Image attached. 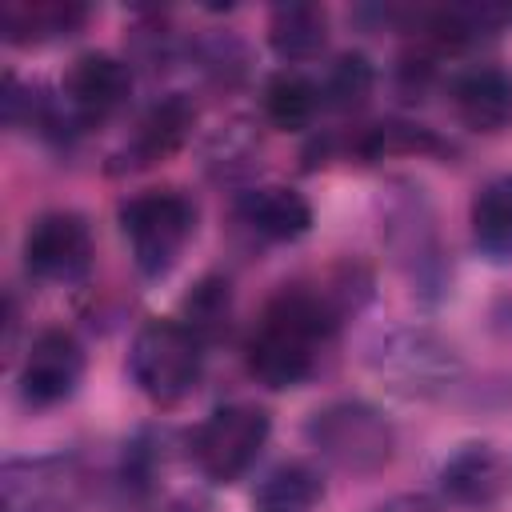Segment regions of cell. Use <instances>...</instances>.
Listing matches in <instances>:
<instances>
[{
	"instance_id": "6",
	"label": "cell",
	"mask_w": 512,
	"mask_h": 512,
	"mask_svg": "<svg viewBox=\"0 0 512 512\" xmlns=\"http://www.w3.org/2000/svg\"><path fill=\"white\" fill-rule=\"evenodd\" d=\"M308 444L340 472L372 476L396 452V432L388 416L368 400H332L316 408L304 424Z\"/></svg>"
},
{
	"instance_id": "4",
	"label": "cell",
	"mask_w": 512,
	"mask_h": 512,
	"mask_svg": "<svg viewBox=\"0 0 512 512\" xmlns=\"http://www.w3.org/2000/svg\"><path fill=\"white\" fill-rule=\"evenodd\" d=\"M204 348L208 344L180 316H152L132 336V352H128L132 384L152 404H176L200 384Z\"/></svg>"
},
{
	"instance_id": "24",
	"label": "cell",
	"mask_w": 512,
	"mask_h": 512,
	"mask_svg": "<svg viewBox=\"0 0 512 512\" xmlns=\"http://www.w3.org/2000/svg\"><path fill=\"white\" fill-rule=\"evenodd\" d=\"M256 152H260V144L244 132V124H228V128L216 136V144H212L208 160L224 164L228 172H240V168H248V160H252Z\"/></svg>"
},
{
	"instance_id": "2",
	"label": "cell",
	"mask_w": 512,
	"mask_h": 512,
	"mask_svg": "<svg viewBox=\"0 0 512 512\" xmlns=\"http://www.w3.org/2000/svg\"><path fill=\"white\" fill-rule=\"evenodd\" d=\"M380 236H384L392 260H396V268L412 284V292H420L424 300L444 296V288H448V252L440 244L436 212H432L424 188H416L412 180H400L384 196Z\"/></svg>"
},
{
	"instance_id": "15",
	"label": "cell",
	"mask_w": 512,
	"mask_h": 512,
	"mask_svg": "<svg viewBox=\"0 0 512 512\" xmlns=\"http://www.w3.org/2000/svg\"><path fill=\"white\" fill-rule=\"evenodd\" d=\"M192 124H196V108H192L184 96H168V100L152 104V108L144 112V120L136 124L132 140L124 144L116 168H148V164L168 160L172 152L184 148Z\"/></svg>"
},
{
	"instance_id": "11",
	"label": "cell",
	"mask_w": 512,
	"mask_h": 512,
	"mask_svg": "<svg viewBox=\"0 0 512 512\" xmlns=\"http://www.w3.org/2000/svg\"><path fill=\"white\" fill-rule=\"evenodd\" d=\"M84 380V344L68 328H44L32 336L20 360V396L32 408L64 404Z\"/></svg>"
},
{
	"instance_id": "5",
	"label": "cell",
	"mask_w": 512,
	"mask_h": 512,
	"mask_svg": "<svg viewBox=\"0 0 512 512\" xmlns=\"http://www.w3.org/2000/svg\"><path fill=\"white\" fill-rule=\"evenodd\" d=\"M120 232L140 276H168L196 236V204L180 188H144L120 204Z\"/></svg>"
},
{
	"instance_id": "21",
	"label": "cell",
	"mask_w": 512,
	"mask_h": 512,
	"mask_svg": "<svg viewBox=\"0 0 512 512\" xmlns=\"http://www.w3.org/2000/svg\"><path fill=\"white\" fill-rule=\"evenodd\" d=\"M260 104H264L268 124H276L284 132H300L316 120V112L324 108V96L312 76H304L296 68H280L276 76H268Z\"/></svg>"
},
{
	"instance_id": "20",
	"label": "cell",
	"mask_w": 512,
	"mask_h": 512,
	"mask_svg": "<svg viewBox=\"0 0 512 512\" xmlns=\"http://www.w3.org/2000/svg\"><path fill=\"white\" fill-rule=\"evenodd\" d=\"M360 160H388V156H448V140H440L432 128L412 124V120H380L356 132L348 144Z\"/></svg>"
},
{
	"instance_id": "26",
	"label": "cell",
	"mask_w": 512,
	"mask_h": 512,
	"mask_svg": "<svg viewBox=\"0 0 512 512\" xmlns=\"http://www.w3.org/2000/svg\"><path fill=\"white\" fill-rule=\"evenodd\" d=\"M164 512H204V504H196V500H176V504L164 508Z\"/></svg>"
},
{
	"instance_id": "17",
	"label": "cell",
	"mask_w": 512,
	"mask_h": 512,
	"mask_svg": "<svg viewBox=\"0 0 512 512\" xmlns=\"http://www.w3.org/2000/svg\"><path fill=\"white\" fill-rule=\"evenodd\" d=\"M472 244L484 260L508 264L512 260V172L484 180L468 204Z\"/></svg>"
},
{
	"instance_id": "18",
	"label": "cell",
	"mask_w": 512,
	"mask_h": 512,
	"mask_svg": "<svg viewBox=\"0 0 512 512\" xmlns=\"http://www.w3.org/2000/svg\"><path fill=\"white\" fill-rule=\"evenodd\" d=\"M268 44L280 60H312L328 44V12L320 4H276L268 16Z\"/></svg>"
},
{
	"instance_id": "23",
	"label": "cell",
	"mask_w": 512,
	"mask_h": 512,
	"mask_svg": "<svg viewBox=\"0 0 512 512\" xmlns=\"http://www.w3.org/2000/svg\"><path fill=\"white\" fill-rule=\"evenodd\" d=\"M372 84H376V68L364 52H340L332 64H328V76L320 84V96L328 108L336 112H356L368 104L372 96Z\"/></svg>"
},
{
	"instance_id": "14",
	"label": "cell",
	"mask_w": 512,
	"mask_h": 512,
	"mask_svg": "<svg viewBox=\"0 0 512 512\" xmlns=\"http://www.w3.org/2000/svg\"><path fill=\"white\" fill-rule=\"evenodd\" d=\"M232 208L244 228H252L264 240H276V244L300 240L312 228V204L288 184H252L236 196Z\"/></svg>"
},
{
	"instance_id": "9",
	"label": "cell",
	"mask_w": 512,
	"mask_h": 512,
	"mask_svg": "<svg viewBox=\"0 0 512 512\" xmlns=\"http://www.w3.org/2000/svg\"><path fill=\"white\" fill-rule=\"evenodd\" d=\"M24 268L48 284H72L92 268V228L80 212H40L24 232Z\"/></svg>"
},
{
	"instance_id": "1",
	"label": "cell",
	"mask_w": 512,
	"mask_h": 512,
	"mask_svg": "<svg viewBox=\"0 0 512 512\" xmlns=\"http://www.w3.org/2000/svg\"><path fill=\"white\" fill-rule=\"evenodd\" d=\"M368 272L360 264H332L312 280L284 284L248 332L244 364L264 388H296L316 372L320 348L340 332L348 312L368 296Z\"/></svg>"
},
{
	"instance_id": "13",
	"label": "cell",
	"mask_w": 512,
	"mask_h": 512,
	"mask_svg": "<svg viewBox=\"0 0 512 512\" xmlns=\"http://www.w3.org/2000/svg\"><path fill=\"white\" fill-rule=\"evenodd\" d=\"M508 484L504 456L492 444H460L444 464H440V492L460 504V508H488L500 500Z\"/></svg>"
},
{
	"instance_id": "19",
	"label": "cell",
	"mask_w": 512,
	"mask_h": 512,
	"mask_svg": "<svg viewBox=\"0 0 512 512\" xmlns=\"http://www.w3.org/2000/svg\"><path fill=\"white\" fill-rule=\"evenodd\" d=\"M324 500V476L308 460H284L252 492V512H312Z\"/></svg>"
},
{
	"instance_id": "3",
	"label": "cell",
	"mask_w": 512,
	"mask_h": 512,
	"mask_svg": "<svg viewBox=\"0 0 512 512\" xmlns=\"http://www.w3.org/2000/svg\"><path fill=\"white\" fill-rule=\"evenodd\" d=\"M368 368L400 396H440L460 380V352L432 328L396 324L368 340Z\"/></svg>"
},
{
	"instance_id": "10",
	"label": "cell",
	"mask_w": 512,
	"mask_h": 512,
	"mask_svg": "<svg viewBox=\"0 0 512 512\" xmlns=\"http://www.w3.org/2000/svg\"><path fill=\"white\" fill-rule=\"evenodd\" d=\"M0 512H80V472L68 456H12L0 468Z\"/></svg>"
},
{
	"instance_id": "22",
	"label": "cell",
	"mask_w": 512,
	"mask_h": 512,
	"mask_svg": "<svg viewBox=\"0 0 512 512\" xmlns=\"http://www.w3.org/2000/svg\"><path fill=\"white\" fill-rule=\"evenodd\" d=\"M180 320L204 340H220L232 320V284L224 276H204L192 284V292L180 300Z\"/></svg>"
},
{
	"instance_id": "25",
	"label": "cell",
	"mask_w": 512,
	"mask_h": 512,
	"mask_svg": "<svg viewBox=\"0 0 512 512\" xmlns=\"http://www.w3.org/2000/svg\"><path fill=\"white\" fill-rule=\"evenodd\" d=\"M376 512H436V504L424 492H400V496L384 500Z\"/></svg>"
},
{
	"instance_id": "16",
	"label": "cell",
	"mask_w": 512,
	"mask_h": 512,
	"mask_svg": "<svg viewBox=\"0 0 512 512\" xmlns=\"http://www.w3.org/2000/svg\"><path fill=\"white\" fill-rule=\"evenodd\" d=\"M88 24V4L80 0H4L0 32L8 44H48L76 36Z\"/></svg>"
},
{
	"instance_id": "7",
	"label": "cell",
	"mask_w": 512,
	"mask_h": 512,
	"mask_svg": "<svg viewBox=\"0 0 512 512\" xmlns=\"http://www.w3.org/2000/svg\"><path fill=\"white\" fill-rule=\"evenodd\" d=\"M272 432V416L260 404H220L208 420H200L188 436V456L212 484H236L256 456L264 452Z\"/></svg>"
},
{
	"instance_id": "12",
	"label": "cell",
	"mask_w": 512,
	"mask_h": 512,
	"mask_svg": "<svg viewBox=\"0 0 512 512\" xmlns=\"http://www.w3.org/2000/svg\"><path fill=\"white\" fill-rule=\"evenodd\" d=\"M448 100L464 128L472 132H504L512 124V72L496 64H472L452 76Z\"/></svg>"
},
{
	"instance_id": "8",
	"label": "cell",
	"mask_w": 512,
	"mask_h": 512,
	"mask_svg": "<svg viewBox=\"0 0 512 512\" xmlns=\"http://www.w3.org/2000/svg\"><path fill=\"white\" fill-rule=\"evenodd\" d=\"M132 96V64L112 52H80L64 80H60V104L72 120V128H96L112 120Z\"/></svg>"
}]
</instances>
